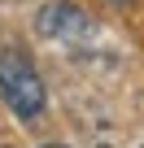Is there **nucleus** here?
<instances>
[{
    "instance_id": "7ed1b4c3",
    "label": "nucleus",
    "mask_w": 144,
    "mask_h": 148,
    "mask_svg": "<svg viewBox=\"0 0 144 148\" xmlns=\"http://www.w3.org/2000/svg\"><path fill=\"white\" fill-rule=\"evenodd\" d=\"M109 5H131V0H109Z\"/></svg>"
},
{
    "instance_id": "20e7f679",
    "label": "nucleus",
    "mask_w": 144,
    "mask_h": 148,
    "mask_svg": "<svg viewBox=\"0 0 144 148\" xmlns=\"http://www.w3.org/2000/svg\"><path fill=\"white\" fill-rule=\"evenodd\" d=\"M44 148H65V144H44Z\"/></svg>"
},
{
    "instance_id": "f03ea898",
    "label": "nucleus",
    "mask_w": 144,
    "mask_h": 148,
    "mask_svg": "<svg viewBox=\"0 0 144 148\" xmlns=\"http://www.w3.org/2000/svg\"><path fill=\"white\" fill-rule=\"evenodd\" d=\"M35 26L44 39H57V44H88L92 39V18L74 5H65V0H57V5H44L35 13Z\"/></svg>"
},
{
    "instance_id": "f257e3e1",
    "label": "nucleus",
    "mask_w": 144,
    "mask_h": 148,
    "mask_svg": "<svg viewBox=\"0 0 144 148\" xmlns=\"http://www.w3.org/2000/svg\"><path fill=\"white\" fill-rule=\"evenodd\" d=\"M0 96H5V105H9L22 122L39 118L44 105H48V87H44V79H39L35 61H31L22 48H0Z\"/></svg>"
}]
</instances>
